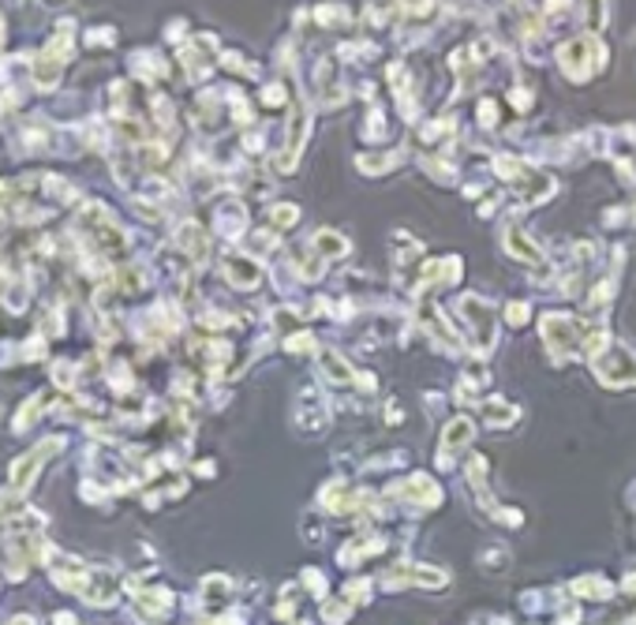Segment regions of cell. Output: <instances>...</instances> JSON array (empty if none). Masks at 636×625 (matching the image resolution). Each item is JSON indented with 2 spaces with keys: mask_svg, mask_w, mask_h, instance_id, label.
Here are the masks:
<instances>
[{
  "mask_svg": "<svg viewBox=\"0 0 636 625\" xmlns=\"http://www.w3.org/2000/svg\"><path fill=\"white\" fill-rule=\"evenodd\" d=\"M468 434H472V424H468V420H457V427H450V431H445V442H450V446H457V442H464V439H468Z\"/></svg>",
  "mask_w": 636,
  "mask_h": 625,
  "instance_id": "1",
  "label": "cell"
}]
</instances>
